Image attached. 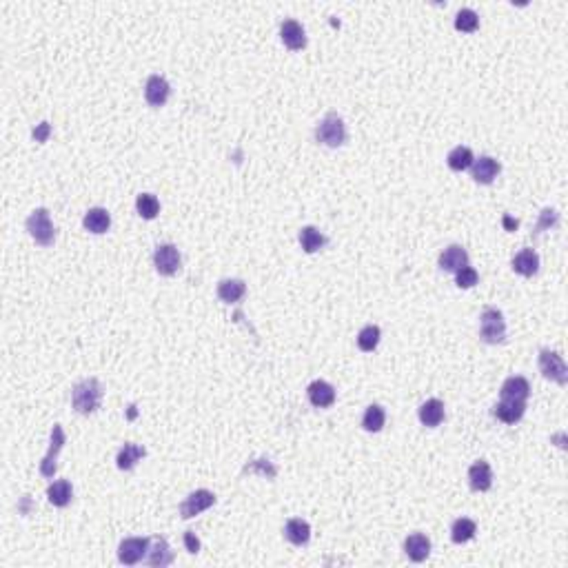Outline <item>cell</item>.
I'll use <instances>...</instances> for the list:
<instances>
[{"mask_svg": "<svg viewBox=\"0 0 568 568\" xmlns=\"http://www.w3.org/2000/svg\"><path fill=\"white\" fill-rule=\"evenodd\" d=\"M540 371L546 380L555 382L560 387L568 385V366L557 351H550V349L540 351Z\"/></svg>", "mask_w": 568, "mask_h": 568, "instance_id": "obj_5", "label": "cell"}, {"mask_svg": "<svg viewBox=\"0 0 568 568\" xmlns=\"http://www.w3.org/2000/svg\"><path fill=\"white\" fill-rule=\"evenodd\" d=\"M52 133V127H49V122H40V125L34 129V138H36V143H44L49 138Z\"/></svg>", "mask_w": 568, "mask_h": 568, "instance_id": "obj_38", "label": "cell"}, {"mask_svg": "<svg viewBox=\"0 0 568 568\" xmlns=\"http://www.w3.org/2000/svg\"><path fill=\"white\" fill-rule=\"evenodd\" d=\"M135 211L145 220H153L160 213V200L153 193H140L135 198Z\"/></svg>", "mask_w": 568, "mask_h": 568, "instance_id": "obj_30", "label": "cell"}, {"mask_svg": "<svg viewBox=\"0 0 568 568\" xmlns=\"http://www.w3.org/2000/svg\"><path fill=\"white\" fill-rule=\"evenodd\" d=\"M284 537L294 544V546H306L311 540V526L309 521H304L300 517L289 519L284 524Z\"/></svg>", "mask_w": 568, "mask_h": 568, "instance_id": "obj_20", "label": "cell"}, {"mask_svg": "<svg viewBox=\"0 0 568 568\" xmlns=\"http://www.w3.org/2000/svg\"><path fill=\"white\" fill-rule=\"evenodd\" d=\"M502 400H517V402H526L531 395V385L526 377L513 375L502 385Z\"/></svg>", "mask_w": 568, "mask_h": 568, "instance_id": "obj_18", "label": "cell"}, {"mask_svg": "<svg viewBox=\"0 0 568 568\" xmlns=\"http://www.w3.org/2000/svg\"><path fill=\"white\" fill-rule=\"evenodd\" d=\"M478 280H480V275H478V271H475L473 267H462L459 271H455V284L459 286V289H473L475 284H478Z\"/></svg>", "mask_w": 568, "mask_h": 568, "instance_id": "obj_36", "label": "cell"}, {"mask_svg": "<svg viewBox=\"0 0 568 568\" xmlns=\"http://www.w3.org/2000/svg\"><path fill=\"white\" fill-rule=\"evenodd\" d=\"M102 402V385L96 377H87L73 387L71 391V404L80 416H91L100 409Z\"/></svg>", "mask_w": 568, "mask_h": 568, "instance_id": "obj_1", "label": "cell"}, {"mask_svg": "<svg viewBox=\"0 0 568 568\" xmlns=\"http://www.w3.org/2000/svg\"><path fill=\"white\" fill-rule=\"evenodd\" d=\"M418 416H420V422L428 428H435L444 422V402L437 400V397H431V400H426L420 411H418Z\"/></svg>", "mask_w": 568, "mask_h": 568, "instance_id": "obj_23", "label": "cell"}, {"mask_svg": "<svg viewBox=\"0 0 568 568\" xmlns=\"http://www.w3.org/2000/svg\"><path fill=\"white\" fill-rule=\"evenodd\" d=\"M513 271L524 275V278H533V275L540 271V255L535 249H521L513 258Z\"/></svg>", "mask_w": 568, "mask_h": 568, "instance_id": "obj_21", "label": "cell"}, {"mask_svg": "<svg viewBox=\"0 0 568 568\" xmlns=\"http://www.w3.org/2000/svg\"><path fill=\"white\" fill-rule=\"evenodd\" d=\"M242 473H260V475H265V478L273 480L275 475H278V469H275L269 459H253V462H249L242 469Z\"/></svg>", "mask_w": 568, "mask_h": 568, "instance_id": "obj_35", "label": "cell"}, {"mask_svg": "<svg viewBox=\"0 0 568 568\" xmlns=\"http://www.w3.org/2000/svg\"><path fill=\"white\" fill-rule=\"evenodd\" d=\"M557 224H560V213H557L555 209L546 207V209L540 213V220H537V224H535V229H533V236H540V234L546 231V229H552V226H557Z\"/></svg>", "mask_w": 568, "mask_h": 568, "instance_id": "obj_34", "label": "cell"}, {"mask_svg": "<svg viewBox=\"0 0 568 568\" xmlns=\"http://www.w3.org/2000/svg\"><path fill=\"white\" fill-rule=\"evenodd\" d=\"M149 546H151L149 537H127V540H122L118 546V560L125 566H133L145 560Z\"/></svg>", "mask_w": 568, "mask_h": 568, "instance_id": "obj_7", "label": "cell"}, {"mask_svg": "<svg viewBox=\"0 0 568 568\" xmlns=\"http://www.w3.org/2000/svg\"><path fill=\"white\" fill-rule=\"evenodd\" d=\"M182 265V255L178 251L176 244H160L156 247V253H153V267L160 275L169 278V275H176L180 271Z\"/></svg>", "mask_w": 568, "mask_h": 568, "instance_id": "obj_6", "label": "cell"}, {"mask_svg": "<svg viewBox=\"0 0 568 568\" xmlns=\"http://www.w3.org/2000/svg\"><path fill=\"white\" fill-rule=\"evenodd\" d=\"M306 393H309L311 404L318 406V409H329L335 402V389L329 385V382H325V380L311 382L309 389H306Z\"/></svg>", "mask_w": 568, "mask_h": 568, "instance_id": "obj_16", "label": "cell"}, {"mask_svg": "<svg viewBox=\"0 0 568 568\" xmlns=\"http://www.w3.org/2000/svg\"><path fill=\"white\" fill-rule=\"evenodd\" d=\"M213 504H216V495H213L211 490H207V488L193 490V493L180 504V517L182 519H191L195 515H200L203 511L211 509Z\"/></svg>", "mask_w": 568, "mask_h": 568, "instance_id": "obj_9", "label": "cell"}, {"mask_svg": "<svg viewBox=\"0 0 568 568\" xmlns=\"http://www.w3.org/2000/svg\"><path fill=\"white\" fill-rule=\"evenodd\" d=\"M145 455H147L145 447H140V444H133V442H127L125 447L118 451L116 464H118L120 471H131Z\"/></svg>", "mask_w": 568, "mask_h": 568, "instance_id": "obj_25", "label": "cell"}, {"mask_svg": "<svg viewBox=\"0 0 568 568\" xmlns=\"http://www.w3.org/2000/svg\"><path fill=\"white\" fill-rule=\"evenodd\" d=\"M315 138L318 143L327 147H342L346 143V125L337 114H329L322 118V122L315 127Z\"/></svg>", "mask_w": 568, "mask_h": 568, "instance_id": "obj_3", "label": "cell"}, {"mask_svg": "<svg viewBox=\"0 0 568 568\" xmlns=\"http://www.w3.org/2000/svg\"><path fill=\"white\" fill-rule=\"evenodd\" d=\"M385 422H387V413L380 404H371L366 406L364 416H362V428L368 433H380L382 428H385Z\"/></svg>", "mask_w": 568, "mask_h": 568, "instance_id": "obj_28", "label": "cell"}, {"mask_svg": "<svg viewBox=\"0 0 568 568\" xmlns=\"http://www.w3.org/2000/svg\"><path fill=\"white\" fill-rule=\"evenodd\" d=\"M27 226V234L32 236V240L40 247H52L54 240H56V226L49 218V211L47 209H36L32 211V216L27 218L25 222Z\"/></svg>", "mask_w": 568, "mask_h": 568, "instance_id": "obj_2", "label": "cell"}, {"mask_svg": "<svg viewBox=\"0 0 568 568\" xmlns=\"http://www.w3.org/2000/svg\"><path fill=\"white\" fill-rule=\"evenodd\" d=\"M63 447H65V431H63V426H60V424H54L52 426V435H49V451L40 462V475H42V478H54V475H56V457H58L60 451H63Z\"/></svg>", "mask_w": 568, "mask_h": 568, "instance_id": "obj_8", "label": "cell"}, {"mask_svg": "<svg viewBox=\"0 0 568 568\" xmlns=\"http://www.w3.org/2000/svg\"><path fill=\"white\" fill-rule=\"evenodd\" d=\"M473 151L469 149V147H455L449 156H447V164L453 169V171H466V169H471V164H473Z\"/></svg>", "mask_w": 568, "mask_h": 568, "instance_id": "obj_31", "label": "cell"}, {"mask_svg": "<svg viewBox=\"0 0 568 568\" xmlns=\"http://www.w3.org/2000/svg\"><path fill=\"white\" fill-rule=\"evenodd\" d=\"M504 226L509 229V231H515V229H517V220H511L509 216H504Z\"/></svg>", "mask_w": 568, "mask_h": 568, "instance_id": "obj_39", "label": "cell"}, {"mask_svg": "<svg viewBox=\"0 0 568 568\" xmlns=\"http://www.w3.org/2000/svg\"><path fill=\"white\" fill-rule=\"evenodd\" d=\"M83 224L87 231L91 234H107L109 231V226H111V216H109V211L102 209V207H94V209H89L85 213V218H83Z\"/></svg>", "mask_w": 568, "mask_h": 568, "instance_id": "obj_19", "label": "cell"}, {"mask_svg": "<svg viewBox=\"0 0 568 568\" xmlns=\"http://www.w3.org/2000/svg\"><path fill=\"white\" fill-rule=\"evenodd\" d=\"M174 562V552L169 548V542L164 537H153L151 540V546H149V557H147V564L149 566H169Z\"/></svg>", "mask_w": 568, "mask_h": 568, "instance_id": "obj_24", "label": "cell"}, {"mask_svg": "<svg viewBox=\"0 0 568 568\" xmlns=\"http://www.w3.org/2000/svg\"><path fill=\"white\" fill-rule=\"evenodd\" d=\"M480 337L486 344H502L506 340V322L502 311L484 309L480 315Z\"/></svg>", "mask_w": 568, "mask_h": 568, "instance_id": "obj_4", "label": "cell"}, {"mask_svg": "<svg viewBox=\"0 0 568 568\" xmlns=\"http://www.w3.org/2000/svg\"><path fill=\"white\" fill-rule=\"evenodd\" d=\"M469 484L473 490L484 493L490 486H493V471H490L486 459H478L471 469H469Z\"/></svg>", "mask_w": 568, "mask_h": 568, "instance_id": "obj_15", "label": "cell"}, {"mask_svg": "<svg viewBox=\"0 0 568 568\" xmlns=\"http://www.w3.org/2000/svg\"><path fill=\"white\" fill-rule=\"evenodd\" d=\"M184 546H187V550L191 552V555H195V552H200V540H198L193 531H187V533H184Z\"/></svg>", "mask_w": 568, "mask_h": 568, "instance_id": "obj_37", "label": "cell"}, {"mask_svg": "<svg viewBox=\"0 0 568 568\" xmlns=\"http://www.w3.org/2000/svg\"><path fill=\"white\" fill-rule=\"evenodd\" d=\"M71 497H73V486L69 480H58V482L49 484V488H47V500L54 506H58V509H65V506L71 502Z\"/></svg>", "mask_w": 568, "mask_h": 568, "instance_id": "obj_27", "label": "cell"}, {"mask_svg": "<svg viewBox=\"0 0 568 568\" xmlns=\"http://www.w3.org/2000/svg\"><path fill=\"white\" fill-rule=\"evenodd\" d=\"M169 96H171V87H169L167 78H162V75L158 73H153L147 78V85H145V100L151 104V107H164Z\"/></svg>", "mask_w": 568, "mask_h": 568, "instance_id": "obj_10", "label": "cell"}, {"mask_svg": "<svg viewBox=\"0 0 568 568\" xmlns=\"http://www.w3.org/2000/svg\"><path fill=\"white\" fill-rule=\"evenodd\" d=\"M404 552L409 555L411 562H424L431 555V540L424 533H413L404 540Z\"/></svg>", "mask_w": 568, "mask_h": 568, "instance_id": "obj_14", "label": "cell"}, {"mask_svg": "<svg viewBox=\"0 0 568 568\" xmlns=\"http://www.w3.org/2000/svg\"><path fill=\"white\" fill-rule=\"evenodd\" d=\"M466 265H469V253L462 244H451V247H447L440 253V269L442 271L455 273Z\"/></svg>", "mask_w": 568, "mask_h": 568, "instance_id": "obj_13", "label": "cell"}, {"mask_svg": "<svg viewBox=\"0 0 568 568\" xmlns=\"http://www.w3.org/2000/svg\"><path fill=\"white\" fill-rule=\"evenodd\" d=\"M298 238L306 253H318L320 249H325V244H327V236L315 226H302Z\"/></svg>", "mask_w": 568, "mask_h": 568, "instance_id": "obj_26", "label": "cell"}, {"mask_svg": "<svg viewBox=\"0 0 568 568\" xmlns=\"http://www.w3.org/2000/svg\"><path fill=\"white\" fill-rule=\"evenodd\" d=\"M244 296H247V284H244V280H238V278L220 280V284H218V298L224 304H236Z\"/></svg>", "mask_w": 568, "mask_h": 568, "instance_id": "obj_22", "label": "cell"}, {"mask_svg": "<svg viewBox=\"0 0 568 568\" xmlns=\"http://www.w3.org/2000/svg\"><path fill=\"white\" fill-rule=\"evenodd\" d=\"M475 533H478V524H475V521L469 519V517H459V519L453 521V526H451V540L455 544H466V542L473 540Z\"/></svg>", "mask_w": 568, "mask_h": 568, "instance_id": "obj_29", "label": "cell"}, {"mask_svg": "<svg viewBox=\"0 0 568 568\" xmlns=\"http://www.w3.org/2000/svg\"><path fill=\"white\" fill-rule=\"evenodd\" d=\"M280 38H282V42L286 44L291 52H300V49L306 47V32H304V27L298 20H294V18H286L280 25Z\"/></svg>", "mask_w": 568, "mask_h": 568, "instance_id": "obj_12", "label": "cell"}, {"mask_svg": "<svg viewBox=\"0 0 568 568\" xmlns=\"http://www.w3.org/2000/svg\"><path fill=\"white\" fill-rule=\"evenodd\" d=\"M526 413V402L517 400H502L500 404L493 406V416L504 422V424H517Z\"/></svg>", "mask_w": 568, "mask_h": 568, "instance_id": "obj_17", "label": "cell"}, {"mask_svg": "<svg viewBox=\"0 0 568 568\" xmlns=\"http://www.w3.org/2000/svg\"><path fill=\"white\" fill-rule=\"evenodd\" d=\"M380 337H382L380 327H375V325L364 327V329L358 333V346H360V351H364V353L375 351L377 344H380Z\"/></svg>", "mask_w": 568, "mask_h": 568, "instance_id": "obj_32", "label": "cell"}, {"mask_svg": "<svg viewBox=\"0 0 568 568\" xmlns=\"http://www.w3.org/2000/svg\"><path fill=\"white\" fill-rule=\"evenodd\" d=\"M480 27V16L475 13L473 9L464 7V9H459L457 11V16H455V29L457 32H464V34H471L475 32V29Z\"/></svg>", "mask_w": 568, "mask_h": 568, "instance_id": "obj_33", "label": "cell"}, {"mask_svg": "<svg viewBox=\"0 0 568 568\" xmlns=\"http://www.w3.org/2000/svg\"><path fill=\"white\" fill-rule=\"evenodd\" d=\"M502 171V164L490 158V156H480L478 160H473L471 164V174H473V180L478 184H493L495 178L500 176Z\"/></svg>", "mask_w": 568, "mask_h": 568, "instance_id": "obj_11", "label": "cell"}]
</instances>
